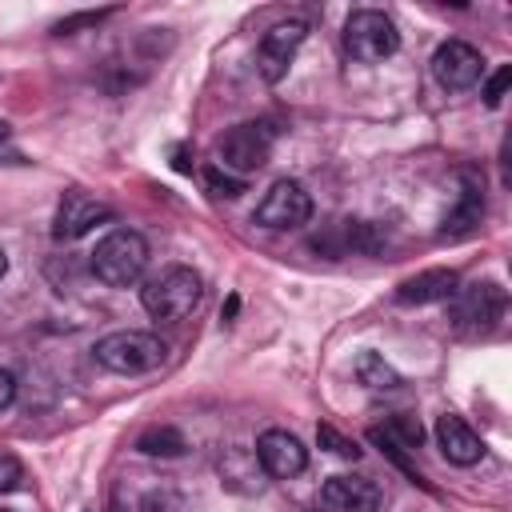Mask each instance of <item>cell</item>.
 Segmentation results:
<instances>
[{
    "mask_svg": "<svg viewBox=\"0 0 512 512\" xmlns=\"http://www.w3.org/2000/svg\"><path fill=\"white\" fill-rule=\"evenodd\" d=\"M200 296H204V280H200V272L188 268V264H168V268H160V272L140 288L144 312H148L152 320H164V324H180L184 316H192L196 304H200Z\"/></svg>",
    "mask_w": 512,
    "mask_h": 512,
    "instance_id": "obj_1",
    "label": "cell"
},
{
    "mask_svg": "<svg viewBox=\"0 0 512 512\" xmlns=\"http://www.w3.org/2000/svg\"><path fill=\"white\" fill-rule=\"evenodd\" d=\"M96 364H104L108 372H120V376H144V372H156L168 356V344L156 336V332H140V328H120V332H108L96 340L92 348Z\"/></svg>",
    "mask_w": 512,
    "mask_h": 512,
    "instance_id": "obj_2",
    "label": "cell"
},
{
    "mask_svg": "<svg viewBox=\"0 0 512 512\" xmlns=\"http://www.w3.org/2000/svg\"><path fill=\"white\" fill-rule=\"evenodd\" d=\"M92 276L108 288H128L144 276L148 268V240L132 228H112L96 248H92Z\"/></svg>",
    "mask_w": 512,
    "mask_h": 512,
    "instance_id": "obj_3",
    "label": "cell"
},
{
    "mask_svg": "<svg viewBox=\"0 0 512 512\" xmlns=\"http://www.w3.org/2000/svg\"><path fill=\"white\" fill-rule=\"evenodd\" d=\"M504 308H508V296L496 280H472L448 296V324L460 336H484L500 324Z\"/></svg>",
    "mask_w": 512,
    "mask_h": 512,
    "instance_id": "obj_4",
    "label": "cell"
},
{
    "mask_svg": "<svg viewBox=\"0 0 512 512\" xmlns=\"http://www.w3.org/2000/svg\"><path fill=\"white\" fill-rule=\"evenodd\" d=\"M396 48H400V32H396V24H392L388 12H380V8H356L344 20V52L356 64L388 60Z\"/></svg>",
    "mask_w": 512,
    "mask_h": 512,
    "instance_id": "obj_5",
    "label": "cell"
},
{
    "mask_svg": "<svg viewBox=\"0 0 512 512\" xmlns=\"http://www.w3.org/2000/svg\"><path fill=\"white\" fill-rule=\"evenodd\" d=\"M272 124L264 120H248V124H236L228 128L220 140H216V156H220V168L236 172V176H248V172H260L272 156Z\"/></svg>",
    "mask_w": 512,
    "mask_h": 512,
    "instance_id": "obj_6",
    "label": "cell"
},
{
    "mask_svg": "<svg viewBox=\"0 0 512 512\" xmlns=\"http://www.w3.org/2000/svg\"><path fill=\"white\" fill-rule=\"evenodd\" d=\"M312 220V196L296 184V180H276L264 200L256 204V224L272 228V232H288Z\"/></svg>",
    "mask_w": 512,
    "mask_h": 512,
    "instance_id": "obj_7",
    "label": "cell"
},
{
    "mask_svg": "<svg viewBox=\"0 0 512 512\" xmlns=\"http://www.w3.org/2000/svg\"><path fill=\"white\" fill-rule=\"evenodd\" d=\"M112 220H116L112 204H104V200H96V196H88V192H80V188H68V192L60 196L52 236L64 240V244H72V240L88 236L96 224H112Z\"/></svg>",
    "mask_w": 512,
    "mask_h": 512,
    "instance_id": "obj_8",
    "label": "cell"
},
{
    "mask_svg": "<svg viewBox=\"0 0 512 512\" xmlns=\"http://www.w3.org/2000/svg\"><path fill=\"white\" fill-rule=\"evenodd\" d=\"M304 36H308V24L304 20H280V24H272L264 32V40L256 48V68H260V76L268 84H276L288 72V64H292L296 48L304 44Z\"/></svg>",
    "mask_w": 512,
    "mask_h": 512,
    "instance_id": "obj_9",
    "label": "cell"
},
{
    "mask_svg": "<svg viewBox=\"0 0 512 512\" xmlns=\"http://www.w3.org/2000/svg\"><path fill=\"white\" fill-rule=\"evenodd\" d=\"M432 76L448 88V92H468L480 76H484V60L472 44L464 40H444L436 52H432Z\"/></svg>",
    "mask_w": 512,
    "mask_h": 512,
    "instance_id": "obj_10",
    "label": "cell"
},
{
    "mask_svg": "<svg viewBox=\"0 0 512 512\" xmlns=\"http://www.w3.org/2000/svg\"><path fill=\"white\" fill-rule=\"evenodd\" d=\"M256 464H260L272 480H292V476H300V472L308 468V448H304L292 432L268 428V432H260V440H256Z\"/></svg>",
    "mask_w": 512,
    "mask_h": 512,
    "instance_id": "obj_11",
    "label": "cell"
},
{
    "mask_svg": "<svg viewBox=\"0 0 512 512\" xmlns=\"http://www.w3.org/2000/svg\"><path fill=\"white\" fill-rule=\"evenodd\" d=\"M324 512H380V488L368 476H328L320 488Z\"/></svg>",
    "mask_w": 512,
    "mask_h": 512,
    "instance_id": "obj_12",
    "label": "cell"
},
{
    "mask_svg": "<svg viewBox=\"0 0 512 512\" xmlns=\"http://www.w3.org/2000/svg\"><path fill=\"white\" fill-rule=\"evenodd\" d=\"M436 444H440L444 460H448V464H460V468H468V464H476V460L484 456L480 432H476L464 416H456V412H444V416L436 420Z\"/></svg>",
    "mask_w": 512,
    "mask_h": 512,
    "instance_id": "obj_13",
    "label": "cell"
},
{
    "mask_svg": "<svg viewBox=\"0 0 512 512\" xmlns=\"http://www.w3.org/2000/svg\"><path fill=\"white\" fill-rule=\"evenodd\" d=\"M480 220H484V192L472 176H464V188H460L456 204L448 208V216L440 224V240H464L480 228Z\"/></svg>",
    "mask_w": 512,
    "mask_h": 512,
    "instance_id": "obj_14",
    "label": "cell"
},
{
    "mask_svg": "<svg viewBox=\"0 0 512 512\" xmlns=\"http://www.w3.org/2000/svg\"><path fill=\"white\" fill-rule=\"evenodd\" d=\"M456 288H460V276L452 268H424L396 284V300L400 304H436V300H448Z\"/></svg>",
    "mask_w": 512,
    "mask_h": 512,
    "instance_id": "obj_15",
    "label": "cell"
},
{
    "mask_svg": "<svg viewBox=\"0 0 512 512\" xmlns=\"http://www.w3.org/2000/svg\"><path fill=\"white\" fill-rule=\"evenodd\" d=\"M136 448H140L144 456H164V460H172V456H184V452H188V440H184V432L172 428V424H152V428L140 432Z\"/></svg>",
    "mask_w": 512,
    "mask_h": 512,
    "instance_id": "obj_16",
    "label": "cell"
},
{
    "mask_svg": "<svg viewBox=\"0 0 512 512\" xmlns=\"http://www.w3.org/2000/svg\"><path fill=\"white\" fill-rule=\"evenodd\" d=\"M352 368H356V380H360L364 388H372V392H392V388H400V372H396L384 356H376V352H360Z\"/></svg>",
    "mask_w": 512,
    "mask_h": 512,
    "instance_id": "obj_17",
    "label": "cell"
},
{
    "mask_svg": "<svg viewBox=\"0 0 512 512\" xmlns=\"http://www.w3.org/2000/svg\"><path fill=\"white\" fill-rule=\"evenodd\" d=\"M392 444H400L404 452L408 448H420V440H424V428H420V420L416 416H408V412H392L384 424H376Z\"/></svg>",
    "mask_w": 512,
    "mask_h": 512,
    "instance_id": "obj_18",
    "label": "cell"
},
{
    "mask_svg": "<svg viewBox=\"0 0 512 512\" xmlns=\"http://www.w3.org/2000/svg\"><path fill=\"white\" fill-rule=\"evenodd\" d=\"M200 176H204V188H208L212 200H236V196L244 192V176H232V172H224L220 164H208Z\"/></svg>",
    "mask_w": 512,
    "mask_h": 512,
    "instance_id": "obj_19",
    "label": "cell"
},
{
    "mask_svg": "<svg viewBox=\"0 0 512 512\" xmlns=\"http://www.w3.org/2000/svg\"><path fill=\"white\" fill-rule=\"evenodd\" d=\"M140 512H192V504L176 488H152V492H144Z\"/></svg>",
    "mask_w": 512,
    "mask_h": 512,
    "instance_id": "obj_20",
    "label": "cell"
},
{
    "mask_svg": "<svg viewBox=\"0 0 512 512\" xmlns=\"http://www.w3.org/2000/svg\"><path fill=\"white\" fill-rule=\"evenodd\" d=\"M112 12H116V8H96V12L64 16V20H56V24H52V36H72V32H80V28H96V24H104Z\"/></svg>",
    "mask_w": 512,
    "mask_h": 512,
    "instance_id": "obj_21",
    "label": "cell"
},
{
    "mask_svg": "<svg viewBox=\"0 0 512 512\" xmlns=\"http://www.w3.org/2000/svg\"><path fill=\"white\" fill-rule=\"evenodd\" d=\"M316 440H320V444H324L328 452L344 456V460H356V456H360V448H356V444H352L348 436H340V432H336L332 424H320V428H316Z\"/></svg>",
    "mask_w": 512,
    "mask_h": 512,
    "instance_id": "obj_22",
    "label": "cell"
},
{
    "mask_svg": "<svg viewBox=\"0 0 512 512\" xmlns=\"http://www.w3.org/2000/svg\"><path fill=\"white\" fill-rule=\"evenodd\" d=\"M508 84H512V64H500V68L492 72V80L484 84V104H488V108H496V104L504 100Z\"/></svg>",
    "mask_w": 512,
    "mask_h": 512,
    "instance_id": "obj_23",
    "label": "cell"
},
{
    "mask_svg": "<svg viewBox=\"0 0 512 512\" xmlns=\"http://www.w3.org/2000/svg\"><path fill=\"white\" fill-rule=\"evenodd\" d=\"M24 480V464L12 452H0V492H16Z\"/></svg>",
    "mask_w": 512,
    "mask_h": 512,
    "instance_id": "obj_24",
    "label": "cell"
},
{
    "mask_svg": "<svg viewBox=\"0 0 512 512\" xmlns=\"http://www.w3.org/2000/svg\"><path fill=\"white\" fill-rule=\"evenodd\" d=\"M12 400H16V380H12V372L0 368V412H4Z\"/></svg>",
    "mask_w": 512,
    "mask_h": 512,
    "instance_id": "obj_25",
    "label": "cell"
},
{
    "mask_svg": "<svg viewBox=\"0 0 512 512\" xmlns=\"http://www.w3.org/2000/svg\"><path fill=\"white\" fill-rule=\"evenodd\" d=\"M172 168H176V172H192V160H188V148H176V152H172Z\"/></svg>",
    "mask_w": 512,
    "mask_h": 512,
    "instance_id": "obj_26",
    "label": "cell"
},
{
    "mask_svg": "<svg viewBox=\"0 0 512 512\" xmlns=\"http://www.w3.org/2000/svg\"><path fill=\"white\" fill-rule=\"evenodd\" d=\"M236 304H240V300H236V296H228V304H224V312H220V316H224V324L236 316Z\"/></svg>",
    "mask_w": 512,
    "mask_h": 512,
    "instance_id": "obj_27",
    "label": "cell"
},
{
    "mask_svg": "<svg viewBox=\"0 0 512 512\" xmlns=\"http://www.w3.org/2000/svg\"><path fill=\"white\" fill-rule=\"evenodd\" d=\"M108 512H124V504H120V500H112V504H108Z\"/></svg>",
    "mask_w": 512,
    "mask_h": 512,
    "instance_id": "obj_28",
    "label": "cell"
},
{
    "mask_svg": "<svg viewBox=\"0 0 512 512\" xmlns=\"http://www.w3.org/2000/svg\"><path fill=\"white\" fill-rule=\"evenodd\" d=\"M4 268H8V256H4V248H0V276H4Z\"/></svg>",
    "mask_w": 512,
    "mask_h": 512,
    "instance_id": "obj_29",
    "label": "cell"
}]
</instances>
